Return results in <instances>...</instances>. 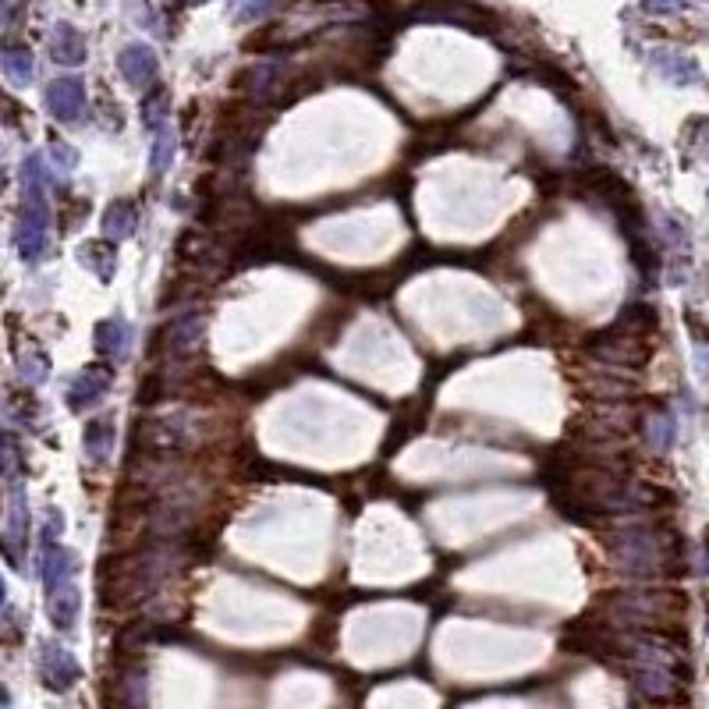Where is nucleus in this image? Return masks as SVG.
I'll return each mask as SVG.
<instances>
[{"mask_svg": "<svg viewBox=\"0 0 709 709\" xmlns=\"http://www.w3.org/2000/svg\"><path fill=\"white\" fill-rule=\"evenodd\" d=\"M178 550H171V543H153L146 550H132V554H121L114 561H103L100 568V596L103 603H114V607H128V603H139L153 593L156 585L164 582L167 571H171Z\"/></svg>", "mask_w": 709, "mask_h": 709, "instance_id": "f257e3e1", "label": "nucleus"}, {"mask_svg": "<svg viewBox=\"0 0 709 709\" xmlns=\"http://www.w3.org/2000/svg\"><path fill=\"white\" fill-rule=\"evenodd\" d=\"M22 210H18V231L15 245L22 263L39 266L47 259L50 245V206H47V164L43 156L32 153L25 156L22 167Z\"/></svg>", "mask_w": 709, "mask_h": 709, "instance_id": "f03ea898", "label": "nucleus"}, {"mask_svg": "<svg viewBox=\"0 0 709 709\" xmlns=\"http://www.w3.org/2000/svg\"><path fill=\"white\" fill-rule=\"evenodd\" d=\"M678 554H685V543L678 536L663 539L660 529H628L614 539V557L632 575H653V571H674Z\"/></svg>", "mask_w": 709, "mask_h": 709, "instance_id": "7ed1b4c3", "label": "nucleus"}, {"mask_svg": "<svg viewBox=\"0 0 709 709\" xmlns=\"http://www.w3.org/2000/svg\"><path fill=\"white\" fill-rule=\"evenodd\" d=\"M408 18L433 25H458V29L468 32H493V25H497L493 11L479 8V4H468V0H419L408 11Z\"/></svg>", "mask_w": 709, "mask_h": 709, "instance_id": "20e7f679", "label": "nucleus"}, {"mask_svg": "<svg viewBox=\"0 0 709 709\" xmlns=\"http://www.w3.org/2000/svg\"><path fill=\"white\" fill-rule=\"evenodd\" d=\"M135 440H142L146 458H167V454H178L181 447H188L192 433H188L185 415H167V419L142 422L139 433H135Z\"/></svg>", "mask_w": 709, "mask_h": 709, "instance_id": "39448f33", "label": "nucleus"}, {"mask_svg": "<svg viewBox=\"0 0 709 709\" xmlns=\"http://www.w3.org/2000/svg\"><path fill=\"white\" fill-rule=\"evenodd\" d=\"M585 348L593 351L596 359L624 362V366H635V369L646 366L649 355H653V348H649L646 341H639L635 334H624V330H617V327H607V330H600V334H593Z\"/></svg>", "mask_w": 709, "mask_h": 709, "instance_id": "423d86ee", "label": "nucleus"}, {"mask_svg": "<svg viewBox=\"0 0 709 709\" xmlns=\"http://www.w3.org/2000/svg\"><path fill=\"white\" fill-rule=\"evenodd\" d=\"M39 678H43V685H47L50 692H68V688H75V681L82 678V667H78L75 656L64 646L47 642V646L39 649Z\"/></svg>", "mask_w": 709, "mask_h": 709, "instance_id": "0eeeda50", "label": "nucleus"}, {"mask_svg": "<svg viewBox=\"0 0 709 709\" xmlns=\"http://www.w3.org/2000/svg\"><path fill=\"white\" fill-rule=\"evenodd\" d=\"M110 383H114V366H110V362H93V366H86L68 387V408L71 412L93 408L110 390Z\"/></svg>", "mask_w": 709, "mask_h": 709, "instance_id": "6e6552de", "label": "nucleus"}, {"mask_svg": "<svg viewBox=\"0 0 709 709\" xmlns=\"http://www.w3.org/2000/svg\"><path fill=\"white\" fill-rule=\"evenodd\" d=\"M117 71L125 75L128 86L135 89H153L156 71H160V61H156V50L149 43H128L121 54H117Z\"/></svg>", "mask_w": 709, "mask_h": 709, "instance_id": "1a4fd4ad", "label": "nucleus"}, {"mask_svg": "<svg viewBox=\"0 0 709 709\" xmlns=\"http://www.w3.org/2000/svg\"><path fill=\"white\" fill-rule=\"evenodd\" d=\"M47 107L57 121L71 125V121L86 114V86L78 78H57V82L47 86Z\"/></svg>", "mask_w": 709, "mask_h": 709, "instance_id": "9d476101", "label": "nucleus"}, {"mask_svg": "<svg viewBox=\"0 0 709 709\" xmlns=\"http://www.w3.org/2000/svg\"><path fill=\"white\" fill-rule=\"evenodd\" d=\"M284 78L288 75H284L281 61H259V64H252L249 71L238 75V86H242L256 103H266V100H273L277 93L284 96Z\"/></svg>", "mask_w": 709, "mask_h": 709, "instance_id": "9b49d317", "label": "nucleus"}, {"mask_svg": "<svg viewBox=\"0 0 709 709\" xmlns=\"http://www.w3.org/2000/svg\"><path fill=\"white\" fill-rule=\"evenodd\" d=\"M29 543V500H25L22 486L11 483V511H8V529H4V554L11 564H18V550Z\"/></svg>", "mask_w": 709, "mask_h": 709, "instance_id": "f8f14e48", "label": "nucleus"}, {"mask_svg": "<svg viewBox=\"0 0 709 709\" xmlns=\"http://www.w3.org/2000/svg\"><path fill=\"white\" fill-rule=\"evenodd\" d=\"M206 334V316L199 309H188V312H178L171 323H167V337H171V355H188V351L199 348Z\"/></svg>", "mask_w": 709, "mask_h": 709, "instance_id": "ddd939ff", "label": "nucleus"}, {"mask_svg": "<svg viewBox=\"0 0 709 709\" xmlns=\"http://www.w3.org/2000/svg\"><path fill=\"white\" fill-rule=\"evenodd\" d=\"M50 54H54L57 64H68V68H75V64H82L89 57L86 36H82L75 25L57 22L54 36H50Z\"/></svg>", "mask_w": 709, "mask_h": 709, "instance_id": "4468645a", "label": "nucleus"}, {"mask_svg": "<svg viewBox=\"0 0 709 709\" xmlns=\"http://www.w3.org/2000/svg\"><path fill=\"white\" fill-rule=\"evenodd\" d=\"M78 259H82V266L86 270H93L96 277H100L103 284L114 281V270H117V245L114 238H93V242H86L82 249H78Z\"/></svg>", "mask_w": 709, "mask_h": 709, "instance_id": "2eb2a0df", "label": "nucleus"}, {"mask_svg": "<svg viewBox=\"0 0 709 709\" xmlns=\"http://www.w3.org/2000/svg\"><path fill=\"white\" fill-rule=\"evenodd\" d=\"M93 341H96V351H100L103 359L110 362H121L128 355V323L121 316H110V320H100L93 330Z\"/></svg>", "mask_w": 709, "mask_h": 709, "instance_id": "dca6fc26", "label": "nucleus"}, {"mask_svg": "<svg viewBox=\"0 0 709 709\" xmlns=\"http://www.w3.org/2000/svg\"><path fill=\"white\" fill-rule=\"evenodd\" d=\"M78 607H82V596H78V589H75L71 582H64V585H57V589H50L47 614H50V621H54L57 632H71V628H75Z\"/></svg>", "mask_w": 709, "mask_h": 709, "instance_id": "f3484780", "label": "nucleus"}, {"mask_svg": "<svg viewBox=\"0 0 709 709\" xmlns=\"http://www.w3.org/2000/svg\"><path fill=\"white\" fill-rule=\"evenodd\" d=\"M75 575V554H71L68 546L54 543H43V582H47V593L57 589V585L71 582Z\"/></svg>", "mask_w": 709, "mask_h": 709, "instance_id": "a211bd4d", "label": "nucleus"}, {"mask_svg": "<svg viewBox=\"0 0 709 709\" xmlns=\"http://www.w3.org/2000/svg\"><path fill=\"white\" fill-rule=\"evenodd\" d=\"M153 639H160V632H156V624H153V621H132V624H125V628L117 632V639H114L117 660H132V656H139L142 649H146Z\"/></svg>", "mask_w": 709, "mask_h": 709, "instance_id": "6ab92c4d", "label": "nucleus"}, {"mask_svg": "<svg viewBox=\"0 0 709 709\" xmlns=\"http://www.w3.org/2000/svg\"><path fill=\"white\" fill-rule=\"evenodd\" d=\"M135 227H139V210H135L132 199H114L103 213V234L121 242V238H132Z\"/></svg>", "mask_w": 709, "mask_h": 709, "instance_id": "aec40b11", "label": "nucleus"}, {"mask_svg": "<svg viewBox=\"0 0 709 709\" xmlns=\"http://www.w3.org/2000/svg\"><path fill=\"white\" fill-rule=\"evenodd\" d=\"M114 419H107V415H100V419H89L86 429H82V447H86V454L93 461H107L110 451H114Z\"/></svg>", "mask_w": 709, "mask_h": 709, "instance_id": "412c9836", "label": "nucleus"}, {"mask_svg": "<svg viewBox=\"0 0 709 709\" xmlns=\"http://www.w3.org/2000/svg\"><path fill=\"white\" fill-rule=\"evenodd\" d=\"M653 64L663 78H671L674 86H688V82L699 78V64H695L688 54H681V50H656Z\"/></svg>", "mask_w": 709, "mask_h": 709, "instance_id": "4be33fe9", "label": "nucleus"}, {"mask_svg": "<svg viewBox=\"0 0 709 709\" xmlns=\"http://www.w3.org/2000/svg\"><path fill=\"white\" fill-rule=\"evenodd\" d=\"M617 330H624V334H635V337H646L656 330V309L653 305H624L621 316L614 320Z\"/></svg>", "mask_w": 709, "mask_h": 709, "instance_id": "5701e85b", "label": "nucleus"}, {"mask_svg": "<svg viewBox=\"0 0 709 709\" xmlns=\"http://www.w3.org/2000/svg\"><path fill=\"white\" fill-rule=\"evenodd\" d=\"M4 75L15 82V86H29L32 75H36V64H32V50L29 47H18V43H8L4 47Z\"/></svg>", "mask_w": 709, "mask_h": 709, "instance_id": "b1692460", "label": "nucleus"}, {"mask_svg": "<svg viewBox=\"0 0 709 709\" xmlns=\"http://www.w3.org/2000/svg\"><path fill=\"white\" fill-rule=\"evenodd\" d=\"M635 674V685L642 688V692L649 695V699H667V692H671V674L663 671L660 663H642V667H632Z\"/></svg>", "mask_w": 709, "mask_h": 709, "instance_id": "393cba45", "label": "nucleus"}, {"mask_svg": "<svg viewBox=\"0 0 709 709\" xmlns=\"http://www.w3.org/2000/svg\"><path fill=\"white\" fill-rule=\"evenodd\" d=\"M142 125L146 128H164V117L171 114V93H167L164 86H153L146 89V96H142Z\"/></svg>", "mask_w": 709, "mask_h": 709, "instance_id": "a878e982", "label": "nucleus"}, {"mask_svg": "<svg viewBox=\"0 0 709 709\" xmlns=\"http://www.w3.org/2000/svg\"><path fill=\"white\" fill-rule=\"evenodd\" d=\"M174 153H178V139H174L171 128H156V139H153V156H149V164H153L156 174H167L174 164Z\"/></svg>", "mask_w": 709, "mask_h": 709, "instance_id": "bb28decb", "label": "nucleus"}, {"mask_svg": "<svg viewBox=\"0 0 709 709\" xmlns=\"http://www.w3.org/2000/svg\"><path fill=\"white\" fill-rule=\"evenodd\" d=\"M18 373H22L25 383H32V387H36V383H43L50 376V359L39 348H29L22 359H18Z\"/></svg>", "mask_w": 709, "mask_h": 709, "instance_id": "cd10ccee", "label": "nucleus"}, {"mask_svg": "<svg viewBox=\"0 0 709 709\" xmlns=\"http://www.w3.org/2000/svg\"><path fill=\"white\" fill-rule=\"evenodd\" d=\"M273 8H277V0H231V18L242 25L263 22Z\"/></svg>", "mask_w": 709, "mask_h": 709, "instance_id": "c85d7f7f", "label": "nucleus"}, {"mask_svg": "<svg viewBox=\"0 0 709 709\" xmlns=\"http://www.w3.org/2000/svg\"><path fill=\"white\" fill-rule=\"evenodd\" d=\"M121 699L132 702V706H142V702L149 699L146 692V674H142V667H132V671L121 678Z\"/></svg>", "mask_w": 709, "mask_h": 709, "instance_id": "c756f323", "label": "nucleus"}, {"mask_svg": "<svg viewBox=\"0 0 709 709\" xmlns=\"http://www.w3.org/2000/svg\"><path fill=\"white\" fill-rule=\"evenodd\" d=\"M671 437H674L671 415L660 412L656 419H649V444H653V451H667V447H671Z\"/></svg>", "mask_w": 709, "mask_h": 709, "instance_id": "7c9ffc66", "label": "nucleus"}, {"mask_svg": "<svg viewBox=\"0 0 709 709\" xmlns=\"http://www.w3.org/2000/svg\"><path fill=\"white\" fill-rule=\"evenodd\" d=\"M50 160H54V164H57V171H64V174H68V171H75V164H78V153L68 146V142H61V139H57L54 146H50Z\"/></svg>", "mask_w": 709, "mask_h": 709, "instance_id": "2f4dec72", "label": "nucleus"}, {"mask_svg": "<svg viewBox=\"0 0 709 709\" xmlns=\"http://www.w3.org/2000/svg\"><path fill=\"white\" fill-rule=\"evenodd\" d=\"M706 571H709V532H706Z\"/></svg>", "mask_w": 709, "mask_h": 709, "instance_id": "473e14b6", "label": "nucleus"}, {"mask_svg": "<svg viewBox=\"0 0 709 709\" xmlns=\"http://www.w3.org/2000/svg\"><path fill=\"white\" fill-rule=\"evenodd\" d=\"M181 4H206V0H181Z\"/></svg>", "mask_w": 709, "mask_h": 709, "instance_id": "72a5a7b5", "label": "nucleus"}]
</instances>
